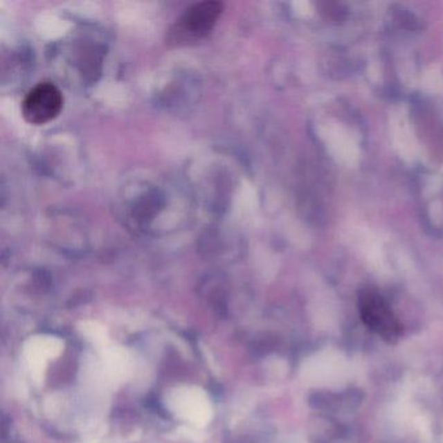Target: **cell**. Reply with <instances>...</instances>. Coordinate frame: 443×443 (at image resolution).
Returning a JSON list of instances; mask_svg holds the SVG:
<instances>
[{"mask_svg": "<svg viewBox=\"0 0 443 443\" xmlns=\"http://www.w3.org/2000/svg\"><path fill=\"white\" fill-rule=\"evenodd\" d=\"M360 315L370 330L386 341L397 339L401 333V325L390 307L376 293L367 291L361 296Z\"/></svg>", "mask_w": 443, "mask_h": 443, "instance_id": "3957f363", "label": "cell"}, {"mask_svg": "<svg viewBox=\"0 0 443 443\" xmlns=\"http://www.w3.org/2000/svg\"><path fill=\"white\" fill-rule=\"evenodd\" d=\"M224 11L220 1H201L192 4L169 30L168 42L176 46L199 42L206 38Z\"/></svg>", "mask_w": 443, "mask_h": 443, "instance_id": "6da1fadb", "label": "cell"}, {"mask_svg": "<svg viewBox=\"0 0 443 443\" xmlns=\"http://www.w3.org/2000/svg\"><path fill=\"white\" fill-rule=\"evenodd\" d=\"M63 105L62 91L51 82H41L25 96L22 116L32 125H44L60 115Z\"/></svg>", "mask_w": 443, "mask_h": 443, "instance_id": "7a4b0ae2", "label": "cell"}]
</instances>
